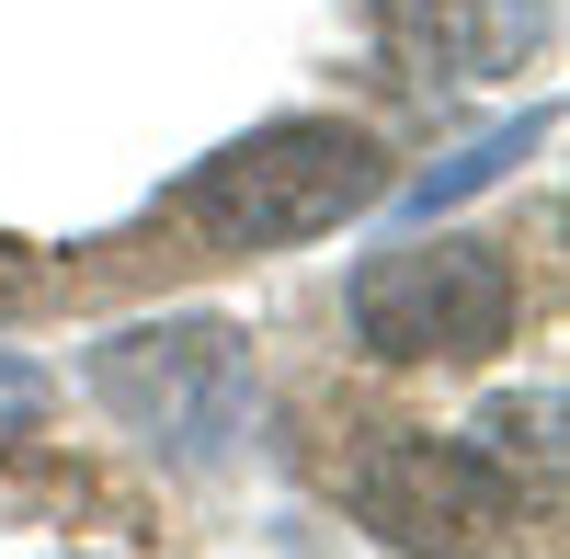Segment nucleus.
Listing matches in <instances>:
<instances>
[{"label":"nucleus","instance_id":"nucleus-1","mask_svg":"<svg viewBox=\"0 0 570 559\" xmlns=\"http://www.w3.org/2000/svg\"><path fill=\"white\" fill-rule=\"evenodd\" d=\"M376 195H389L376 137H354V126H263L228 160L195 171L183 217H195L206 241H228V252H274V241H320V228H343Z\"/></svg>","mask_w":570,"mask_h":559},{"label":"nucleus","instance_id":"nucleus-2","mask_svg":"<svg viewBox=\"0 0 570 559\" xmlns=\"http://www.w3.org/2000/svg\"><path fill=\"white\" fill-rule=\"evenodd\" d=\"M513 332V274L480 241H400L354 274V343L389 365H480Z\"/></svg>","mask_w":570,"mask_h":559},{"label":"nucleus","instance_id":"nucleus-3","mask_svg":"<svg viewBox=\"0 0 570 559\" xmlns=\"http://www.w3.org/2000/svg\"><path fill=\"white\" fill-rule=\"evenodd\" d=\"M354 502L400 548H468L513 514V480L491 469V445H389V457H365Z\"/></svg>","mask_w":570,"mask_h":559},{"label":"nucleus","instance_id":"nucleus-4","mask_svg":"<svg viewBox=\"0 0 570 559\" xmlns=\"http://www.w3.org/2000/svg\"><path fill=\"white\" fill-rule=\"evenodd\" d=\"M23 286H35V263H23V252H12V241H0V308H12V297H23Z\"/></svg>","mask_w":570,"mask_h":559}]
</instances>
